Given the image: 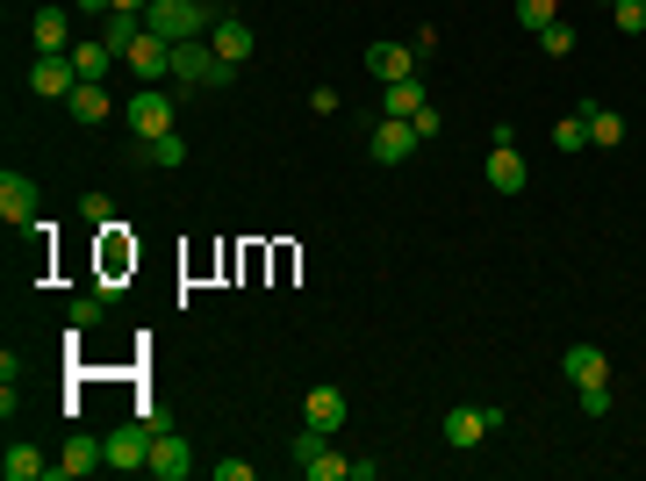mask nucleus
<instances>
[{"label": "nucleus", "mask_w": 646, "mask_h": 481, "mask_svg": "<svg viewBox=\"0 0 646 481\" xmlns=\"http://www.w3.org/2000/svg\"><path fill=\"white\" fill-rule=\"evenodd\" d=\"M223 22V0H152L144 8V29L166 36V44H188V36H208Z\"/></svg>", "instance_id": "nucleus-1"}, {"label": "nucleus", "mask_w": 646, "mask_h": 481, "mask_svg": "<svg viewBox=\"0 0 646 481\" xmlns=\"http://www.w3.org/2000/svg\"><path fill=\"white\" fill-rule=\"evenodd\" d=\"M230 80H238V65H223L208 36L172 44V86H230Z\"/></svg>", "instance_id": "nucleus-2"}, {"label": "nucleus", "mask_w": 646, "mask_h": 481, "mask_svg": "<svg viewBox=\"0 0 646 481\" xmlns=\"http://www.w3.org/2000/svg\"><path fill=\"white\" fill-rule=\"evenodd\" d=\"M503 424H511V417H503V410H475V402H453L439 431H445V446H453V453H475L481 438H495V431H503Z\"/></svg>", "instance_id": "nucleus-3"}, {"label": "nucleus", "mask_w": 646, "mask_h": 481, "mask_svg": "<svg viewBox=\"0 0 646 481\" xmlns=\"http://www.w3.org/2000/svg\"><path fill=\"white\" fill-rule=\"evenodd\" d=\"M122 116H130V144H152V137H166L172 122H180L172 116V94H158V86H136Z\"/></svg>", "instance_id": "nucleus-4"}, {"label": "nucleus", "mask_w": 646, "mask_h": 481, "mask_svg": "<svg viewBox=\"0 0 646 481\" xmlns=\"http://www.w3.org/2000/svg\"><path fill=\"white\" fill-rule=\"evenodd\" d=\"M152 438H158V424H152V417H136V424L108 431L101 453H108V467H122V474H144V460H152Z\"/></svg>", "instance_id": "nucleus-5"}, {"label": "nucleus", "mask_w": 646, "mask_h": 481, "mask_svg": "<svg viewBox=\"0 0 646 481\" xmlns=\"http://www.w3.org/2000/svg\"><path fill=\"white\" fill-rule=\"evenodd\" d=\"M417 130H409L403 116H388V122H374V137H367V158H374V166H409V158H417Z\"/></svg>", "instance_id": "nucleus-6"}, {"label": "nucleus", "mask_w": 646, "mask_h": 481, "mask_svg": "<svg viewBox=\"0 0 646 481\" xmlns=\"http://www.w3.org/2000/svg\"><path fill=\"white\" fill-rule=\"evenodd\" d=\"M144 474H152V481H188V474H194L188 438H180V431H158V438H152V460H144Z\"/></svg>", "instance_id": "nucleus-7"}, {"label": "nucleus", "mask_w": 646, "mask_h": 481, "mask_svg": "<svg viewBox=\"0 0 646 481\" xmlns=\"http://www.w3.org/2000/svg\"><path fill=\"white\" fill-rule=\"evenodd\" d=\"M0 216H8V230H36V180L29 172H0Z\"/></svg>", "instance_id": "nucleus-8"}, {"label": "nucleus", "mask_w": 646, "mask_h": 481, "mask_svg": "<svg viewBox=\"0 0 646 481\" xmlns=\"http://www.w3.org/2000/svg\"><path fill=\"white\" fill-rule=\"evenodd\" d=\"M72 86H80V65H72V51L36 58V65H29V94H44V101H65Z\"/></svg>", "instance_id": "nucleus-9"}, {"label": "nucleus", "mask_w": 646, "mask_h": 481, "mask_svg": "<svg viewBox=\"0 0 646 481\" xmlns=\"http://www.w3.org/2000/svg\"><path fill=\"white\" fill-rule=\"evenodd\" d=\"M122 65H130V80H172V44L144 29V36L130 44V58H122Z\"/></svg>", "instance_id": "nucleus-10"}, {"label": "nucleus", "mask_w": 646, "mask_h": 481, "mask_svg": "<svg viewBox=\"0 0 646 481\" xmlns=\"http://www.w3.org/2000/svg\"><path fill=\"white\" fill-rule=\"evenodd\" d=\"M525 180H531L525 152H517V144H489V188L495 194H525Z\"/></svg>", "instance_id": "nucleus-11"}, {"label": "nucleus", "mask_w": 646, "mask_h": 481, "mask_svg": "<svg viewBox=\"0 0 646 481\" xmlns=\"http://www.w3.org/2000/svg\"><path fill=\"white\" fill-rule=\"evenodd\" d=\"M417 65H424V58L409 51V44H374V51H367V72H374L381 86H395V80H417Z\"/></svg>", "instance_id": "nucleus-12"}, {"label": "nucleus", "mask_w": 646, "mask_h": 481, "mask_svg": "<svg viewBox=\"0 0 646 481\" xmlns=\"http://www.w3.org/2000/svg\"><path fill=\"white\" fill-rule=\"evenodd\" d=\"M29 44H36L44 58L72 51V15H65V8H36V22H29Z\"/></svg>", "instance_id": "nucleus-13"}, {"label": "nucleus", "mask_w": 646, "mask_h": 481, "mask_svg": "<svg viewBox=\"0 0 646 481\" xmlns=\"http://www.w3.org/2000/svg\"><path fill=\"white\" fill-rule=\"evenodd\" d=\"M130 166L180 172V166H188V137H180V130H166V137H152V144H130Z\"/></svg>", "instance_id": "nucleus-14"}, {"label": "nucleus", "mask_w": 646, "mask_h": 481, "mask_svg": "<svg viewBox=\"0 0 646 481\" xmlns=\"http://www.w3.org/2000/svg\"><path fill=\"white\" fill-rule=\"evenodd\" d=\"M302 424H316V431H338V424H345V388L316 381V388L302 396Z\"/></svg>", "instance_id": "nucleus-15"}, {"label": "nucleus", "mask_w": 646, "mask_h": 481, "mask_svg": "<svg viewBox=\"0 0 646 481\" xmlns=\"http://www.w3.org/2000/svg\"><path fill=\"white\" fill-rule=\"evenodd\" d=\"M94 467H108L101 438H72V446L51 460V481H80V474H94Z\"/></svg>", "instance_id": "nucleus-16"}, {"label": "nucleus", "mask_w": 646, "mask_h": 481, "mask_svg": "<svg viewBox=\"0 0 646 481\" xmlns=\"http://www.w3.org/2000/svg\"><path fill=\"white\" fill-rule=\"evenodd\" d=\"M561 374L575 381V388H589V381H611V360H603V345H567Z\"/></svg>", "instance_id": "nucleus-17"}, {"label": "nucleus", "mask_w": 646, "mask_h": 481, "mask_svg": "<svg viewBox=\"0 0 646 481\" xmlns=\"http://www.w3.org/2000/svg\"><path fill=\"white\" fill-rule=\"evenodd\" d=\"M208 44H216V58H223V65H244V58H252V29H244L238 15H223L216 29H208Z\"/></svg>", "instance_id": "nucleus-18"}, {"label": "nucleus", "mask_w": 646, "mask_h": 481, "mask_svg": "<svg viewBox=\"0 0 646 481\" xmlns=\"http://www.w3.org/2000/svg\"><path fill=\"white\" fill-rule=\"evenodd\" d=\"M65 108H72V122H108V86L101 80H80L65 94Z\"/></svg>", "instance_id": "nucleus-19"}, {"label": "nucleus", "mask_w": 646, "mask_h": 481, "mask_svg": "<svg viewBox=\"0 0 646 481\" xmlns=\"http://www.w3.org/2000/svg\"><path fill=\"white\" fill-rule=\"evenodd\" d=\"M381 108H388V116H403V122H409V116H424V108H431V101H424V80H395V86H381Z\"/></svg>", "instance_id": "nucleus-20"}, {"label": "nucleus", "mask_w": 646, "mask_h": 481, "mask_svg": "<svg viewBox=\"0 0 646 481\" xmlns=\"http://www.w3.org/2000/svg\"><path fill=\"white\" fill-rule=\"evenodd\" d=\"M72 65H80V80H108V72H116V65H122V58H116V51H108L101 36H94V44H72Z\"/></svg>", "instance_id": "nucleus-21"}, {"label": "nucleus", "mask_w": 646, "mask_h": 481, "mask_svg": "<svg viewBox=\"0 0 646 481\" xmlns=\"http://www.w3.org/2000/svg\"><path fill=\"white\" fill-rule=\"evenodd\" d=\"M136 36H144V15H130V8H116V15H108V29H101V44H108L116 58H130V44H136Z\"/></svg>", "instance_id": "nucleus-22"}, {"label": "nucleus", "mask_w": 646, "mask_h": 481, "mask_svg": "<svg viewBox=\"0 0 646 481\" xmlns=\"http://www.w3.org/2000/svg\"><path fill=\"white\" fill-rule=\"evenodd\" d=\"M582 116H589V144H603V152H618V144H625V116H611V108H582Z\"/></svg>", "instance_id": "nucleus-23"}, {"label": "nucleus", "mask_w": 646, "mask_h": 481, "mask_svg": "<svg viewBox=\"0 0 646 481\" xmlns=\"http://www.w3.org/2000/svg\"><path fill=\"white\" fill-rule=\"evenodd\" d=\"M0 474H8V481H36V474H51V460H44L36 446H8V460H0Z\"/></svg>", "instance_id": "nucleus-24"}, {"label": "nucleus", "mask_w": 646, "mask_h": 481, "mask_svg": "<svg viewBox=\"0 0 646 481\" xmlns=\"http://www.w3.org/2000/svg\"><path fill=\"white\" fill-rule=\"evenodd\" d=\"M302 474H309V481H352V460H345V453H331V446H323L316 460H302Z\"/></svg>", "instance_id": "nucleus-25"}, {"label": "nucleus", "mask_w": 646, "mask_h": 481, "mask_svg": "<svg viewBox=\"0 0 646 481\" xmlns=\"http://www.w3.org/2000/svg\"><path fill=\"white\" fill-rule=\"evenodd\" d=\"M517 22H525L531 36H539V29H553V22H561V0H517Z\"/></svg>", "instance_id": "nucleus-26"}, {"label": "nucleus", "mask_w": 646, "mask_h": 481, "mask_svg": "<svg viewBox=\"0 0 646 481\" xmlns=\"http://www.w3.org/2000/svg\"><path fill=\"white\" fill-rule=\"evenodd\" d=\"M589 144V116H561L553 122V152H582Z\"/></svg>", "instance_id": "nucleus-27"}, {"label": "nucleus", "mask_w": 646, "mask_h": 481, "mask_svg": "<svg viewBox=\"0 0 646 481\" xmlns=\"http://www.w3.org/2000/svg\"><path fill=\"white\" fill-rule=\"evenodd\" d=\"M575 402H582V417H611V410H618L611 381H589V388H575Z\"/></svg>", "instance_id": "nucleus-28"}, {"label": "nucleus", "mask_w": 646, "mask_h": 481, "mask_svg": "<svg viewBox=\"0 0 646 481\" xmlns=\"http://www.w3.org/2000/svg\"><path fill=\"white\" fill-rule=\"evenodd\" d=\"M101 310H108V294H101V288L80 294V302H72V330H94V324H101Z\"/></svg>", "instance_id": "nucleus-29"}, {"label": "nucleus", "mask_w": 646, "mask_h": 481, "mask_svg": "<svg viewBox=\"0 0 646 481\" xmlns=\"http://www.w3.org/2000/svg\"><path fill=\"white\" fill-rule=\"evenodd\" d=\"M80 224L108 230V224H116V202H108V194H80Z\"/></svg>", "instance_id": "nucleus-30"}, {"label": "nucleus", "mask_w": 646, "mask_h": 481, "mask_svg": "<svg viewBox=\"0 0 646 481\" xmlns=\"http://www.w3.org/2000/svg\"><path fill=\"white\" fill-rule=\"evenodd\" d=\"M611 22H618L625 36H646V0H618V8H611Z\"/></svg>", "instance_id": "nucleus-31"}, {"label": "nucleus", "mask_w": 646, "mask_h": 481, "mask_svg": "<svg viewBox=\"0 0 646 481\" xmlns=\"http://www.w3.org/2000/svg\"><path fill=\"white\" fill-rule=\"evenodd\" d=\"M539 51H546V58H567V51H575V29H567V22L539 29Z\"/></svg>", "instance_id": "nucleus-32"}, {"label": "nucleus", "mask_w": 646, "mask_h": 481, "mask_svg": "<svg viewBox=\"0 0 646 481\" xmlns=\"http://www.w3.org/2000/svg\"><path fill=\"white\" fill-rule=\"evenodd\" d=\"M216 481H252V460H216Z\"/></svg>", "instance_id": "nucleus-33"}, {"label": "nucleus", "mask_w": 646, "mask_h": 481, "mask_svg": "<svg viewBox=\"0 0 646 481\" xmlns=\"http://www.w3.org/2000/svg\"><path fill=\"white\" fill-rule=\"evenodd\" d=\"M80 15H116V0H72Z\"/></svg>", "instance_id": "nucleus-34"}, {"label": "nucleus", "mask_w": 646, "mask_h": 481, "mask_svg": "<svg viewBox=\"0 0 646 481\" xmlns=\"http://www.w3.org/2000/svg\"><path fill=\"white\" fill-rule=\"evenodd\" d=\"M116 8H130V15H144V8H152V0H116Z\"/></svg>", "instance_id": "nucleus-35"}, {"label": "nucleus", "mask_w": 646, "mask_h": 481, "mask_svg": "<svg viewBox=\"0 0 646 481\" xmlns=\"http://www.w3.org/2000/svg\"><path fill=\"white\" fill-rule=\"evenodd\" d=\"M611 8H618V0H611Z\"/></svg>", "instance_id": "nucleus-36"}]
</instances>
